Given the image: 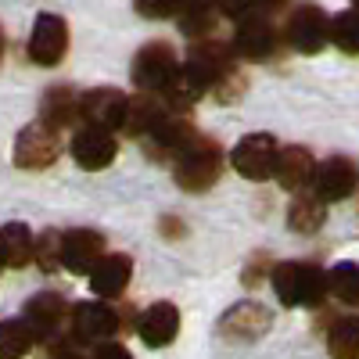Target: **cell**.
Here are the masks:
<instances>
[{"label": "cell", "instance_id": "cell-1", "mask_svg": "<svg viewBox=\"0 0 359 359\" xmlns=\"http://www.w3.org/2000/svg\"><path fill=\"white\" fill-rule=\"evenodd\" d=\"M237 72V47L216 36H205L194 40L187 50V62H184V76L194 86V94H208V90H219L230 76Z\"/></svg>", "mask_w": 359, "mask_h": 359}, {"label": "cell", "instance_id": "cell-2", "mask_svg": "<svg viewBox=\"0 0 359 359\" xmlns=\"http://www.w3.org/2000/svg\"><path fill=\"white\" fill-rule=\"evenodd\" d=\"M269 280L287 309H313L331 294V273H323L313 262H280L273 266Z\"/></svg>", "mask_w": 359, "mask_h": 359}, {"label": "cell", "instance_id": "cell-3", "mask_svg": "<svg viewBox=\"0 0 359 359\" xmlns=\"http://www.w3.org/2000/svg\"><path fill=\"white\" fill-rule=\"evenodd\" d=\"M219 172H223V147L212 137H201V133H194V140L172 162L176 184L184 191H191V194L208 191L219 180Z\"/></svg>", "mask_w": 359, "mask_h": 359}, {"label": "cell", "instance_id": "cell-4", "mask_svg": "<svg viewBox=\"0 0 359 359\" xmlns=\"http://www.w3.org/2000/svg\"><path fill=\"white\" fill-rule=\"evenodd\" d=\"M133 86L140 94H169V90L184 79V65H180V57L169 43H144L133 57Z\"/></svg>", "mask_w": 359, "mask_h": 359}, {"label": "cell", "instance_id": "cell-5", "mask_svg": "<svg viewBox=\"0 0 359 359\" xmlns=\"http://www.w3.org/2000/svg\"><path fill=\"white\" fill-rule=\"evenodd\" d=\"M230 162H233V169L241 172L245 180H255V184H262V180L277 176L280 144L269 137V133H248V137H241V140L233 144Z\"/></svg>", "mask_w": 359, "mask_h": 359}, {"label": "cell", "instance_id": "cell-6", "mask_svg": "<svg viewBox=\"0 0 359 359\" xmlns=\"http://www.w3.org/2000/svg\"><path fill=\"white\" fill-rule=\"evenodd\" d=\"M284 36L298 54H320L331 43V18L316 4H298L284 25Z\"/></svg>", "mask_w": 359, "mask_h": 359}, {"label": "cell", "instance_id": "cell-7", "mask_svg": "<svg viewBox=\"0 0 359 359\" xmlns=\"http://www.w3.org/2000/svg\"><path fill=\"white\" fill-rule=\"evenodd\" d=\"M194 140V126H191V115L180 111V108H169L158 126L147 133L140 144L147 147V155L158 158V162H176V155L184 151V147Z\"/></svg>", "mask_w": 359, "mask_h": 359}, {"label": "cell", "instance_id": "cell-8", "mask_svg": "<svg viewBox=\"0 0 359 359\" xmlns=\"http://www.w3.org/2000/svg\"><path fill=\"white\" fill-rule=\"evenodd\" d=\"M69 50V22L62 15H40L33 22V36L25 43L29 62L40 69H54Z\"/></svg>", "mask_w": 359, "mask_h": 359}, {"label": "cell", "instance_id": "cell-9", "mask_svg": "<svg viewBox=\"0 0 359 359\" xmlns=\"http://www.w3.org/2000/svg\"><path fill=\"white\" fill-rule=\"evenodd\" d=\"M287 36L277 33L273 18L266 15H248L237 22V33H233V47L241 57H248V62H269V57L280 54V43Z\"/></svg>", "mask_w": 359, "mask_h": 359}, {"label": "cell", "instance_id": "cell-10", "mask_svg": "<svg viewBox=\"0 0 359 359\" xmlns=\"http://www.w3.org/2000/svg\"><path fill=\"white\" fill-rule=\"evenodd\" d=\"M309 191L316 198H323L327 205L331 201H345L359 191V165L345 155H331V158H323L309 180Z\"/></svg>", "mask_w": 359, "mask_h": 359}, {"label": "cell", "instance_id": "cell-11", "mask_svg": "<svg viewBox=\"0 0 359 359\" xmlns=\"http://www.w3.org/2000/svg\"><path fill=\"white\" fill-rule=\"evenodd\" d=\"M62 155V133L47 123H29L15 140V165L18 169H47Z\"/></svg>", "mask_w": 359, "mask_h": 359}, {"label": "cell", "instance_id": "cell-12", "mask_svg": "<svg viewBox=\"0 0 359 359\" xmlns=\"http://www.w3.org/2000/svg\"><path fill=\"white\" fill-rule=\"evenodd\" d=\"M69 151H72V158H76L79 169L97 172V169H104V165L115 162V155H118V140H115V133L104 130V126L79 123L76 133H72V147H69Z\"/></svg>", "mask_w": 359, "mask_h": 359}, {"label": "cell", "instance_id": "cell-13", "mask_svg": "<svg viewBox=\"0 0 359 359\" xmlns=\"http://www.w3.org/2000/svg\"><path fill=\"white\" fill-rule=\"evenodd\" d=\"M72 338L76 345H104L118 334V313L104 302H79L72 306Z\"/></svg>", "mask_w": 359, "mask_h": 359}, {"label": "cell", "instance_id": "cell-14", "mask_svg": "<svg viewBox=\"0 0 359 359\" xmlns=\"http://www.w3.org/2000/svg\"><path fill=\"white\" fill-rule=\"evenodd\" d=\"M25 323L33 327L40 341H54L65 331V323H72V309L57 291H40L25 302Z\"/></svg>", "mask_w": 359, "mask_h": 359}, {"label": "cell", "instance_id": "cell-15", "mask_svg": "<svg viewBox=\"0 0 359 359\" xmlns=\"http://www.w3.org/2000/svg\"><path fill=\"white\" fill-rule=\"evenodd\" d=\"M83 123H94L104 130H126V115H130V97L115 86H97L83 94Z\"/></svg>", "mask_w": 359, "mask_h": 359}, {"label": "cell", "instance_id": "cell-16", "mask_svg": "<svg viewBox=\"0 0 359 359\" xmlns=\"http://www.w3.org/2000/svg\"><path fill=\"white\" fill-rule=\"evenodd\" d=\"M137 334L147 348H165L176 341L180 334V309L172 302H155V306H147L137 320Z\"/></svg>", "mask_w": 359, "mask_h": 359}, {"label": "cell", "instance_id": "cell-17", "mask_svg": "<svg viewBox=\"0 0 359 359\" xmlns=\"http://www.w3.org/2000/svg\"><path fill=\"white\" fill-rule=\"evenodd\" d=\"M104 255H108V252H104V237H101L97 230L76 226V230L65 233V269H72V273L90 277V273H94V266H97Z\"/></svg>", "mask_w": 359, "mask_h": 359}, {"label": "cell", "instance_id": "cell-18", "mask_svg": "<svg viewBox=\"0 0 359 359\" xmlns=\"http://www.w3.org/2000/svg\"><path fill=\"white\" fill-rule=\"evenodd\" d=\"M83 94H76L72 86H50L43 101H40V123H47L50 130H69L76 123H83Z\"/></svg>", "mask_w": 359, "mask_h": 359}, {"label": "cell", "instance_id": "cell-19", "mask_svg": "<svg viewBox=\"0 0 359 359\" xmlns=\"http://www.w3.org/2000/svg\"><path fill=\"white\" fill-rule=\"evenodd\" d=\"M130 277H133V259L123 255V252H111L94 266L90 287H94V294H101V298H118L130 287Z\"/></svg>", "mask_w": 359, "mask_h": 359}, {"label": "cell", "instance_id": "cell-20", "mask_svg": "<svg viewBox=\"0 0 359 359\" xmlns=\"http://www.w3.org/2000/svg\"><path fill=\"white\" fill-rule=\"evenodd\" d=\"M313 172H316V158L306 151L302 144H287V147H280V162H277V184L284 187V191H302L309 180H313Z\"/></svg>", "mask_w": 359, "mask_h": 359}, {"label": "cell", "instance_id": "cell-21", "mask_svg": "<svg viewBox=\"0 0 359 359\" xmlns=\"http://www.w3.org/2000/svg\"><path fill=\"white\" fill-rule=\"evenodd\" d=\"M266 327H269V309L259 302H237L223 316V334L237 338V341H252V338L266 334Z\"/></svg>", "mask_w": 359, "mask_h": 359}, {"label": "cell", "instance_id": "cell-22", "mask_svg": "<svg viewBox=\"0 0 359 359\" xmlns=\"http://www.w3.org/2000/svg\"><path fill=\"white\" fill-rule=\"evenodd\" d=\"M323 223H327V201L316 198L313 191L298 194V198L287 205V226H291L294 233H316Z\"/></svg>", "mask_w": 359, "mask_h": 359}, {"label": "cell", "instance_id": "cell-23", "mask_svg": "<svg viewBox=\"0 0 359 359\" xmlns=\"http://www.w3.org/2000/svg\"><path fill=\"white\" fill-rule=\"evenodd\" d=\"M29 259H36V237L29 233L25 223H8L4 226V262L8 269L29 266Z\"/></svg>", "mask_w": 359, "mask_h": 359}, {"label": "cell", "instance_id": "cell-24", "mask_svg": "<svg viewBox=\"0 0 359 359\" xmlns=\"http://www.w3.org/2000/svg\"><path fill=\"white\" fill-rule=\"evenodd\" d=\"M219 18H223L219 4H184V11H180L176 22H180V29H184V36L205 40V36H212Z\"/></svg>", "mask_w": 359, "mask_h": 359}, {"label": "cell", "instance_id": "cell-25", "mask_svg": "<svg viewBox=\"0 0 359 359\" xmlns=\"http://www.w3.org/2000/svg\"><path fill=\"white\" fill-rule=\"evenodd\" d=\"M327 352L334 359H359V316H341L327 331Z\"/></svg>", "mask_w": 359, "mask_h": 359}, {"label": "cell", "instance_id": "cell-26", "mask_svg": "<svg viewBox=\"0 0 359 359\" xmlns=\"http://www.w3.org/2000/svg\"><path fill=\"white\" fill-rule=\"evenodd\" d=\"M36 334L25 320H4L0 323V359H22L33 348Z\"/></svg>", "mask_w": 359, "mask_h": 359}, {"label": "cell", "instance_id": "cell-27", "mask_svg": "<svg viewBox=\"0 0 359 359\" xmlns=\"http://www.w3.org/2000/svg\"><path fill=\"white\" fill-rule=\"evenodd\" d=\"M331 294L341 306L359 309V262H338L331 269Z\"/></svg>", "mask_w": 359, "mask_h": 359}, {"label": "cell", "instance_id": "cell-28", "mask_svg": "<svg viewBox=\"0 0 359 359\" xmlns=\"http://www.w3.org/2000/svg\"><path fill=\"white\" fill-rule=\"evenodd\" d=\"M36 266L43 269V273H54L57 266H65V233L43 230L36 237Z\"/></svg>", "mask_w": 359, "mask_h": 359}, {"label": "cell", "instance_id": "cell-29", "mask_svg": "<svg viewBox=\"0 0 359 359\" xmlns=\"http://www.w3.org/2000/svg\"><path fill=\"white\" fill-rule=\"evenodd\" d=\"M331 43L345 54H359V11H341L331 18Z\"/></svg>", "mask_w": 359, "mask_h": 359}, {"label": "cell", "instance_id": "cell-30", "mask_svg": "<svg viewBox=\"0 0 359 359\" xmlns=\"http://www.w3.org/2000/svg\"><path fill=\"white\" fill-rule=\"evenodd\" d=\"M184 4H187V0H133L137 15L155 18V22H162V18H180Z\"/></svg>", "mask_w": 359, "mask_h": 359}, {"label": "cell", "instance_id": "cell-31", "mask_svg": "<svg viewBox=\"0 0 359 359\" xmlns=\"http://www.w3.org/2000/svg\"><path fill=\"white\" fill-rule=\"evenodd\" d=\"M219 11H223V18L241 22L252 15V0H219Z\"/></svg>", "mask_w": 359, "mask_h": 359}, {"label": "cell", "instance_id": "cell-32", "mask_svg": "<svg viewBox=\"0 0 359 359\" xmlns=\"http://www.w3.org/2000/svg\"><path fill=\"white\" fill-rule=\"evenodd\" d=\"M94 359H133V355H130V348H126V345H118V341H104V345H97Z\"/></svg>", "mask_w": 359, "mask_h": 359}, {"label": "cell", "instance_id": "cell-33", "mask_svg": "<svg viewBox=\"0 0 359 359\" xmlns=\"http://www.w3.org/2000/svg\"><path fill=\"white\" fill-rule=\"evenodd\" d=\"M287 8V0H252V15H266V18H273Z\"/></svg>", "mask_w": 359, "mask_h": 359}, {"label": "cell", "instance_id": "cell-34", "mask_svg": "<svg viewBox=\"0 0 359 359\" xmlns=\"http://www.w3.org/2000/svg\"><path fill=\"white\" fill-rule=\"evenodd\" d=\"M54 359H83V355H79V352L65 341V345H57V355H54Z\"/></svg>", "mask_w": 359, "mask_h": 359}, {"label": "cell", "instance_id": "cell-35", "mask_svg": "<svg viewBox=\"0 0 359 359\" xmlns=\"http://www.w3.org/2000/svg\"><path fill=\"white\" fill-rule=\"evenodd\" d=\"M162 230H165V233H184V223H180V219H169V216H165V219H162Z\"/></svg>", "mask_w": 359, "mask_h": 359}, {"label": "cell", "instance_id": "cell-36", "mask_svg": "<svg viewBox=\"0 0 359 359\" xmlns=\"http://www.w3.org/2000/svg\"><path fill=\"white\" fill-rule=\"evenodd\" d=\"M187 4H219V0H187Z\"/></svg>", "mask_w": 359, "mask_h": 359}, {"label": "cell", "instance_id": "cell-37", "mask_svg": "<svg viewBox=\"0 0 359 359\" xmlns=\"http://www.w3.org/2000/svg\"><path fill=\"white\" fill-rule=\"evenodd\" d=\"M352 8H355V11H359V0H352Z\"/></svg>", "mask_w": 359, "mask_h": 359}]
</instances>
